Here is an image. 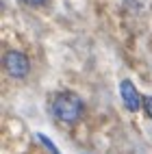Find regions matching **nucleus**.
Here are the masks:
<instances>
[{
    "instance_id": "nucleus-4",
    "label": "nucleus",
    "mask_w": 152,
    "mask_h": 154,
    "mask_svg": "<svg viewBox=\"0 0 152 154\" xmlns=\"http://www.w3.org/2000/svg\"><path fill=\"white\" fill-rule=\"evenodd\" d=\"M37 139L42 141V143H44V146H46V148H48L50 152H52V154H61V152H59V148H57L54 143H52V141H50V139H48V137L44 135V132H37Z\"/></svg>"
},
{
    "instance_id": "nucleus-3",
    "label": "nucleus",
    "mask_w": 152,
    "mask_h": 154,
    "mask_svg": "<svg viewBox=\"0 0 152 154\" xmlns=\"http://www.w3.org/2000/svg\"><path fill=\"white\" fill-rule=\"evenodd\" d=\"M119 96H122V102L128 111H139L144 106V96L137 91V87L130 83V80H122L119 83Z\"/></svg>"
},
{
    "instance_id": "nucleus-6",
    "label": "nucleus",
    "mask_w": 152,
    "mask_h": 154,
    "mask_svg": "<svg viewBox=\"0 0 152 154\" xmlns=\"http://www.w3.org/2000/svg\"><path fill=\"white\" fill-rule=\"evenodd\" d=\"M22 2H26V5H30V7H42L46 0H22Z\"/></svg>"
},
{
    "instance_id": "nucleus-1",
    "label": "nucleus",
    "mask_w": 152,
    "mask_h": 154,
    "mask_svg": "<svg viewBox=\"0 0 152 154\" xmlns=\"http://www.w3.org/2000/svg\"><path fill=\"white\" fill-rule=\"evenodd\" d=\"M83 111H85L83 100H80L76 94H70V91L59 94L54 98V102H52L54 117L59 122H65V124H74V122H78L80 115H83Z\"/></svg>"
},
{
    "instance_id": "nucleus-5",
    "label": "nucleus",
    "mask_w": 152,
    "mask_h": 154,
    "mask_svg": "<svg viewBox=\"0 0 152 154\" xmlns=\"http://www.w3.org/2000/svg\"><path fill=\"white\" fill-rule=\"evenodd\" d=\"M144 109H146V113H148V117L152 119V96H146V98H144Z\"/></svg>"
},
{
    "instance_id": "nucleus-2",
    "label": "nucleus",
    "mask_w": 152,
    "mask_h": 154,
    "mask_svg": "<svg viewBox=\"0 0 152 154\" xmlns=\"http://www.w3.org/2000/svg\"><path fill=\"white\" fill-rule=\"evenodd\" d=\"M2 63H5L7 74L13 76V78H24L30 72V61L24 52H20V50H9L5 54V59H2Z\"/></svg>"
}]
</instances>
